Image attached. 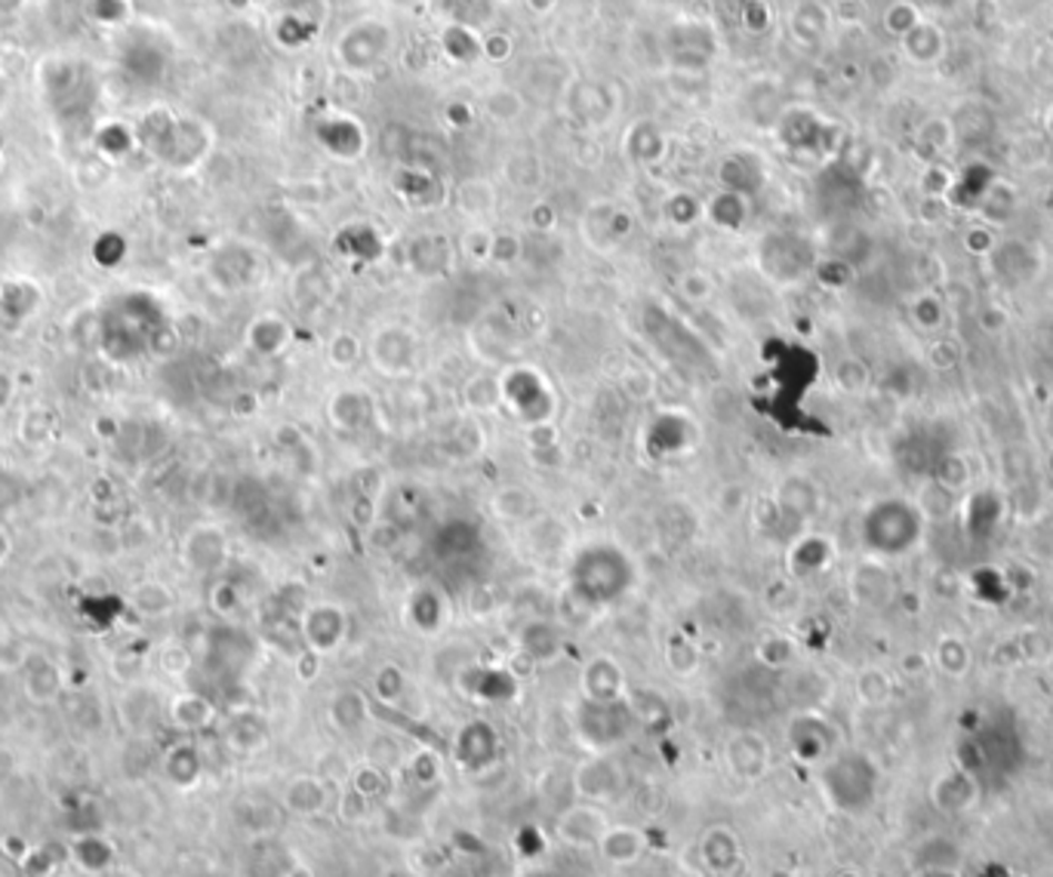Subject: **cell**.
I'll return each instance as SVG.
<instances>
[{
    "instance_id": "6da1fadb",
    "label": "cell",
    "mask_w": 1053,
    "mask_h": 877,
    "mask_svg": "<svg viewBox=\"0 0 1053 877\" xmlns=\"http://www.w3.org/2000/svg\"><path fill=\"white\" fill-rule=\"evenodd\" d=\"M598 847L604 850V856H610L614 863H632L635 856L644 847V840L635 828H607L604 835H600Z\"/></svg>"
},
{
    "instance_id": "7a4b0ae2",
    "label": "cell",
    "mask_w": 1053,
    "mask_h": 877,
    "mask_svg": "<svg viewBox=\"0 0 1053 877\" xmlns=\"http://www.w3.org/2000/svg\"><path fill=\"white\" fill-rule=\"evenodd\" d=\"M838 877H856V875H854V868H844V871H841Z\"/></svg>"
}]
</instances>
